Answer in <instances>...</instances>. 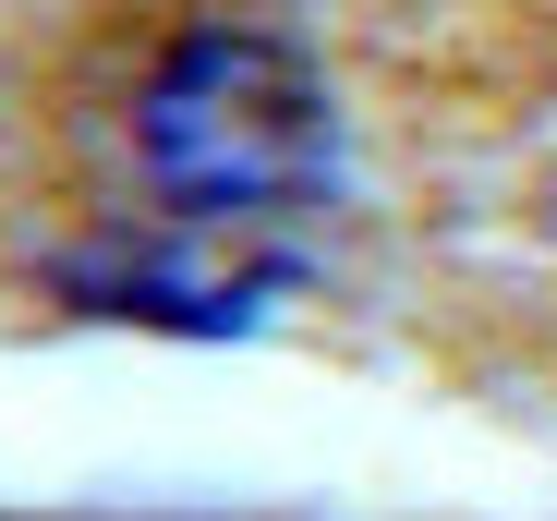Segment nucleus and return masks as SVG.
Segmentation results:
<instances>
[{
	"label": "nucleus",
	"mask_w": 557,
	"mask_h": 521,
	"mask_svg": "<svg viewBox=\"0 0 557 521\" xmlns=\"http://www.w3.org/2000/svg\"><path fill=\"white\" fill-rule=\"evenodd\" d=\"M134 158L182 219H267L327 183V98L278 37L195 25L134 98Z\"/></svg>",
	"instance_id": "1"
}]
</instances>
